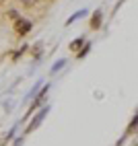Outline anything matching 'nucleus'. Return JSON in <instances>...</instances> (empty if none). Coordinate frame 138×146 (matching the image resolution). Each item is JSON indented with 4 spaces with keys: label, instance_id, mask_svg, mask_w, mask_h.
<instances>
[{
    "label": "nucleus",
    "instance_id": "6",
    "mask_svg": "<svg viewBox=\"0 0 138 146\" xmlns=\"http://www.w3.org/2000/svg\"><path fill=\"white\" fill-rule=\"evenodd\" d=\"M83 45V39H76V41H72V45H70V50H78V47Z\"/></svg>",
    "mask_w": 138,
    "mask_h": 146
},
{
    "label": "nucleus",
    "instance_id": "7",
    "mask_svg": "<svg viewBox=\"0 0 138 146\" xmlns=\"http://www.w3.org/2000/svg\"><path fill=\"white\" fill-rule=\"evenodd\" d=\"M23 2H25V4H35L37 0H23Z\"/></svg>",
    "mask_w": 138,
    "mask_h": 146
},
{
    "label": "nucleus",
    "instance_id": "1",
    "mask_svg": "<svg viewBox=\"0 0 138 146\" xmlns=\"http://www.w3.org/2000/svg\"><path fill=\"white\" fill-rule=\"evenodd\" d=\"M15 23H17V31H19V35H25L27 31H31V23L25 21V19H15Z\"/></svg>",
    "mask_w": 138,
    "mask_h": 146
},
{
    "label": "nucleus",
    "instance_id": "4",
    "mask_svg": "<svg viewBox=\"0 0 138 146\" xmlns=\"http://www.w3.org/2000/svg\"><path fill=\"white\" fill-rule=\"evenodd\" d=\"M85 15H87V11H81V13H76V15H72L70 19H68V23H66V25H70V23L74 21V19H78V17H85Z\"/></svg>",
    "mask_w": 138,
    "mask_h": 146
},
{
    "label": "nucleus",
    "instance_id": "3",
    "mask_svg": "<svg viewBox=\"0 0 138 146\" xmlns=\"http://www.w3.org/2000/svg\"><path fill=\"white\" fill-rule=\"evenodd\" d=\"M99 25H101V13L97 11V13L93 15V21H91V27H93V29H97Z\"/></svg>",
    "mask_w": 138,
    "mask_h": 146
},
{
    "label": "nucleus",
    "instance_id": "5",
    "mask_svg": "<svg viewBox=\"0 0 138 146\" xmlns=\"http://www.w3.org/2000/svg\"><path fill=\"white\" fill-rule=\"evenodd\" d=\"M64 64H66L64 60H60V62H56V64H54V68H52V72H58V70H60V68H62Z\"/></svg>",
    "mask_w": 138,
    "mask_h": 146
},
{
    "label": "nucleus",
    "instance_id": "2",
    "mask_svg": "<svg viewBox=\"0 0 138 146\" xmlns=\"http://www.w3.org/2000/svg\"><path fill=\"white\" fill-rule=\"evenodd\" d=\"M45 113H47V109H41V111H39V113H37V117H35V121H33L31 125H29V132H31L33 128H37V125H39V123H41V119H43V115H45Z\"/></svg>",
    "mask_w": 138,
    "mask_h": 146
}]
</instances>
